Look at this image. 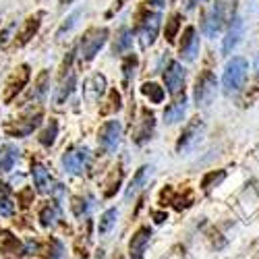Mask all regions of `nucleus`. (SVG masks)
Segmentation results:
<instances>
[{"mask_svg": "<svg viewBox=\"0 0 259 259\" xmlns=\"http://www.w3.org/2000/svg\"><path fill=\"white\" fill-rule=\"evenodd\" d=\"M236 11V0H215L203 17V33L213 37L224 25H230Z\"/></svg>", "mask_w": 259, "mask_h": 259, "instance_id": "f257e3e1", "label": "nucleus"}, {"mask_svg": "<svg viewBox=\"0 0 259 259\" xmlns=\"http://www.w3.org/2000/svg\"><path fill=\"white\" fill-rule=\"evenodd\" d=\"M247 71H249V64H247V60L243 56H234L232 60H228L224 77H222L224 92L228 96L234 94V92H239L243 88V83L247 79Z\"/></svg>", "mask_w": 259, "mask_h": 259, "instance_id": "f03ea898", "label": "nucleus"}, {"mask_svg": "<svg viewBox=\"0 0 259 259\" xmlns=\"http://www.w3.org/2000/svg\"><path fill=\"white\" fill-rule=\"evenodd\" d=\"M106 39H108V29L106 27H96V29H90L88 33H85L83 39H81V56H83V60H92L102 50V46L106 44Z\"/></svg>", "mask_w": 259, "mask_h": 259, "instance_id": "7ed1b4c3", "label": "nucleus"}, {"mask_svg": "<svg viewBox=\"0 0 259 259\" xmlns=\"http://www.w3.org/2000/svg\"><path fill=\"white\" fill-rule=\"evenodd\" d=\"M120 141V122L118 120H108L100 126L98 133V143L104 154H114Z\"/></svg>", "mask_w": 259, "mask_h": 259, "instance_id": "20e7f679", "label": "nucleus"}, {"mask_svg": "<svg viewBox=\"0 0 259 259\" xmlns=\"http://www.w3.org/2000/svg\"><path fill=\"white\" fill-rule=\"evenodd\" d=\"M215 88H218L215 75L211 71H203V75L195 83V102H197V106H209L211 100L215 98Z\"/></svg>", "mask_w": 259, "mask_h": 259, "instance_id": "39448f33", "label": "nucleus"}, {"mask_svg": "<svg viewBox=\"0 0 259 259\" xmlns=\"http://www.w3.org/2000/svg\"><path fill=\"white\" fill-rule=\"evenodd\" d=\"M90 162V149L88 147H73L69 152H64L62 156V168L71 172V175H79L85 170Z\"/></svg>", "mask_w": 259, "mask_h": 259, "instance_id": "423d86ee", "label": "nucleus"}, {"mask_svg": "<svg viewBox=\"0 0 259 259\" xmlns=\"http://www.w3.org/2000/svg\"><path fill=\"white\" fill-rule=\"evenodd\" d=\"M27 81H29V64H21L19 69H15V73H13V75L9 77V81H7L5 96H3L5 104L13 102V100L17 98V94L27 85Z\"/></svg>", "mask_w": 259, "mask_h": 259, "instance_id": "0eeeda50", "label": "nucleus"}, {"mask_svg": "<svg viewBox=\"0 0 259 259\" xmlns=\"http://www.w3.org/2000/svg\"><path fill=\"white\" fill-rule=\"evenodd\" d=\"M39 122H41V112H35V114H29L25 118H19V120L7 124L5 133L9 137H27V135H31L35 128L39 126Z\"/></svg>", "mask_w": 259, "mask_h": 259, "instance_id": "6e6552de", "label": "nucleus"}, {"mask_svg": "<svg viewBox=\"0 0 259 259\" xmlns=\"http://www.w3.org/2000/svg\"><path fill=\"white\" fill-rule=\"evenodd\" d=\"M158 29H160V13H152L149 17L143 19V23L137 29V35H139V41H141L143 48H149L154 44Z\"/></svg>", "mask_w": 259, "mask_h": 259, "instance_id": "1a4fd4ad", "label": "nucleus"}, {"mask_svg": "<svg viewBox=\"0 0 259 259\" xmlns=\"http://www.w3.org/2000/svg\"><path fill=\"white\" fill-rule=\"evenodd\" d=\"M164 83L172 96H181L183 94V85H185V69L181 62H170L168 71L164 73Z\"/></svg>", "mask_w": 259, "mask_h": 259, "instance_id": "9d476101", "label": "nucleus"}, {"mask_svg": "<svg viewBox=\"0 0 259 259\" xmlns=\"http://www.w3.org/2000/svg\"><path fill=\"white\" fill-rule=\"evenodd\" d=\"M201 131H203V124L199 122V118H193V120L187 124V128L183 131V135H181V139H179V143H177V152H181V154H183V152H189V149L199 141Z\"/></svg>", "mask_w": 259, "mask_h": 259, "instance_id": "9b49d317", "label": "nucleus"}, {"mask_svg": "<svg viewBox=\"0 0 259 259\" xmlns=\"http://www.w3.org/2000/svg\"><path fill=\"white\" fill-rule=\"evenodd\" d=\"M149 239H152V230H149L147 226L139 228L135 234H133V239L131 243H128V255H131V259H141L147 245H149Z\"/></svg>", "mask_w": 259, "mask_h": 259, "instance_id": "f8f14e48", "label": "nucleus"}, {"mask_svg": "<svg viewBox=\"0 0 259 259\" xmlns=\"http://www.w3.org/2000/svg\"><path fill=\"white\" fill-rule=\"evenodd\" d=\"M199 52V37L195 33V27H187L181 39V56L185 60H195Z\"/></svg>", "mask_w": 259, "mask_h": 259, "instance_id": "ddd939ff", "label": "nucleus"}, {"mask_svg": "<svg viewBox=\"0 0 259 259\" xmlns=\"http://www.w3.org/2000/svg\"><path fill=\"white\" fill-rule=\"evenodd\" d=\"M106 92V77L104 75H94L85 81V88H83V96L88 102H98L102 98V94Z\"/></svg>", "mask_w": 259, "mask_h": 259, "instance_id": "4468645a", "label": "nucleus"}, {"mask_svg": "<svg viewBox=\"0 0 259 259\" xmlns=\"http://www.w3.org/2000/svg\"><path fill=\"white\" fill-rule=\"evenodd\" d=\"M154 124H156L154 114L149 112V110H143L141 120L137 122L135 131H133V139H135V143H143V141H147L149 135H152V131H154Z\"/></svg>", "mask_w": 259, "mask_h": 259, "instance_id": "2eb2a0df", "label": "nucleus"}, {"mask_svg": "<svg viewBox=\"0 0 259 259\" xmlns=\"http://www.w3.org/2000/svg\"><path fill=\"white\" fill-rule=\"evenodd\" d=\"M75 85H77V75L75 71H67V73H62V79H60V85H58V90H56V96H54V102L56 104H64V100H67L73 90H75Z\"/></svg>", "mask_w": 259, "mask_h": 259, "instance_id": "dca6fc26", "label": "nucleus"}, {"mask_svg": "<svg viewBox=\"0 0 259 259\" xmlns=\"http://www.w3.org/2000/svg\"><path fill=\"white\" fill-rule=\"evenodd\" d=\"M241 35H243V21H241L239 17H234V19H232V23L228 25V33H226V37H224L222 52H224V54H230L232 48L239 44Z\"/></svg>", "mask_w": 259, "mask_h": 259, "instance_id": "f3484780", "label": "nucleus"}, {"mask_svg": "<svg viewBox=\"0 0 259 259\" xmlns=\"http://www.w3.org/2000/svg\"><path fill=\"white\" fill-rule=\"evenodd\" d=\"M31 177H33V185L39 193H48L52 191V179H50V172L41 166V164H33L31 166Z\"/></svg>", "mask_w": 259, "mask_h": 259, "instance_id": "a211bd4d", "label": "nucleus"}, {"mask_svg": "<svg viewBox=\"0 0 259 259\" xmlns=\"http://www.w3.org/2000/svg\"><path fill=\"white\" fill-rule=\"evenodd\" d=\"M185 108H187V98H185V94H183V96H179V98L164 110V120H166L168 124H175V122L183 120Z\"/></svg>", "mask_w": 259, "mask_h": 259, "instance_id": "6ab92c4d", "label": "nucleus"}, {"mask_svg": "<svg viewBox=\"0 0 259 259\" xmlns=\"http://www.w3.org/2000/svg\"><path fill=\"white\" fill-rule=\"evenodd\" d=\"M17 158H19L17 145L7 143V145L0 147V175H3V172H11L15 162H17Z\"/></svg>", "mask_w": 259, "mask_h": 259, "instance_id": "aec40b11", "label": "nucleus"}, {"mask_svg": "<svg viewBox=\"0 0 259 259\" xmlns=\"http://www.w3.org/2000/svg\"><path fill=\"white\" fill-rule=\"evenodd\" d=\"M0 249H3L5 253H9V255H17V257L23 255V245L17 241V236H13L7 230L0 232Z\"/></svg>", "mask_w": 259, "mask_h": 259, "instance_id": "412c9836", "label": "nucleus"}, {"mask_svg": "<svg viewBox=\"0 0 259 259\" xmlns=\"http://www.w3.org/2000/svg\"><path fill=\"white\" fill-rule=\"evenodd\" d=\"M58 218H60V211H58V205H54V203H46L44 207L39 209V222H41V226L52 228V226H56Z\"/></svg>", "mask_w": 259, "mask_h": 259, "instance_id": "4be33fe9", "label": "nucleus"}, {"mask_svg": "<svg viewBox=\"0 0 259 259\" xmlns=\"http://www.w3.org/2000/svg\"><path fill=\"white\" fill-rule=\"evenodd\" d=\"M39 19H41V15H35V17H29L27 21H25V27H23V31L19 33V41L17 44L19 46H25L27 41L35 35V31L39 29Z\"/></svg>", "mask_w": 259, "mask_h": 259, "instance_id": "5701e85b", "label": "nucleus"}, {"mask_svg": "<svg viewBox=\"0 0 259 259\" xmlns=\"http://www.w3.org/2000/svg\"><path fill=\"white\" fill-rule=\"evenodd\" d=\"M48 81H50V73L48 71H41L37 75V81H35L33 92H31V100L33 102H41V100H44V96L48 92Z\"/></svg>", "mask_w": 259, "mask_h": 259, "instance_id": "b1692460", "label": "nucleus"}, {"mask_svg": "<svg viewBox=\"0 0 259 259\" xmlns=\"http://www.w3.org/2000/svg\"><path fill=\"white\" fill-rule=\"evenodd\" d=\"M147 172H149V166H141V168L135 172V177L131 179V183H128V189H126V199H131L135 193L141 189V185H143L145 179H147Z\"/></svg>", "mask_w": 259, "mask_h": 259, "instance_id": "393cba45", "label": "nucleus"}, {"mask_svg": "<svg viewBox=\"0 0 259 259\" xmlns=\"http://www.w3.org/2000/svg\"><path fill=\"white\" fill-rule=\"evenodd\" d=\"M131 44H133V33L128 31L126 27L120 29L118 35H116V39H114V54H122V52H126L128 48H131Z\"/></svg>", "mask_w": 259, "mask_h": 259, "instance_id": "a878e982", "label": "nucleus"}, {"mask_svg": "<svg viewBox=\"0 0 259 259\" xmlns=\"http://www.w3.org/2000/svg\"><path fill=\"white\" fill-rule=\"evenodd\" d=\"M116 220H118V211L112 207V209H108V211H104V215L100 218V226H98V232L104 236V234H108L112 230V226L116 224Z\"/></svg>", "mask_w": 259, "mask_h": 259, "instance_id": "bb28decb", "label": "nucleus"}, {"mask_svg": "<svg viewBox=\"0 0 259 259\" xmlns=\"http://www.w3.org/2000/svg\"><path fill=\"white\" fill-rule=\"evenodd\" d=\"M141 94L147 96L154 104H160L164 100V90L160 88V85H156V83H143L141 85Z\"/></svg>", "mask_w": 259, "mask_h": 259, "instance_id": "cd10ccee", "label": "nucleus"}, {"mask_svg": "<svg viewBox=\"0 0 259 259\" xmlns=\"http://www.w3.org/2000/svg\"><path fill=\"white\" fill-rule=\"evenodd\" d=\"M226 179V172L224 170H218V172H209V175H205L203 177V181H201V187H203V191L205 193H209L213 187H218L222 181Z\"/></svg>", "mask_w": 259, "mask_h": 259, "instance_id": "c85d7f7f", "label": "nucleus"}, {"mask_svg": "<svg viewBox=\"0 0 259 259\" xmlns=\"http://www.w3.org/2000/svg\"><path fill=\"white\" fill-rule=\"evenodd\" d=\"M56 135H58V122L50 120V124L46 126V131H41V135H39V143L44 147H50V145H54Z\"/></svg>", "mask_w": 259, "mask_h": 259, "instance_id": "c756f323", "label": "nucleus"}, {"mask_svg": "<svg viewBox=\"0 0 259 259\" xmlns=\"http://www.w3.org/2000/svg\"><path fill=\"white\" fill-rule=\"evenodd\" d=\"M15 211V205L11 201V195H9V187L0 183V213L3 215H11Z\"/></svg>", "mask_w": 259, "mask_h": 259, "instance_id": "7c9ffc66", "label": "nucleus"}, {"mask_svg": "<svg viewBox=\"0 0 259 259\" xmlns=\"http://www.w3.org/2000/svg\"><path fill=\"white\" fill-rule=\"evenodd\" d=\"M108 106H102V114H110V112H116L122 108V100H120V94L116 90H112L110 94H108Z\"/></svg>", "mask_w": 259, "mask_h": 259, "instance_id": "2f4dec72", "label": "nucleus"}, {"mask_svg": "<svg viewBox=\"0 0 259 259\" xmlns=\"http://www.w3.org/2000/svg\"><path fill=\"white\" fill-rule=\"evenodd\" d=\"M179 29H181V15L175 13V15H172V17L166 21V39H168V41H175Z\"/></svg>", "mask_w": 259, "mask_h": 259, "instance_id": "473e14b6", "label": "nucleus"}, {"mask_svg": "<svg viewBox=\"0 0 259 259\" xmlns=\"http://www.w3.org/2000/svg\"><path fill=\"white\" fill-rule=\"evenodd\" d=\"M135 67H137V56L135 54H128L122 60V75H124V85L131 81V77L135 75Z\"/></svg>", "mask_w": 259, "mask_h": 259, "instance_id": "72a5a7b5", "label": "nucleus"}, {"mask_svg": "<svg viewBox=\"0 0 259 259\" xmlns=\"http://www.w3.org/2000/svg\"><path fill=\"white\" fill-rule=\"evenodd\" d=\"M79 17H81V11H75L67 21H64V23L58 27V31H56V37L60 39V37H64V33H69L75 25H77V21H79Z\"/></svg>", "mask_w": 259, "mask_h": 259, "instance_id": "f704fd0d", "label": "nucleus"}, {"mask_svg": "<svg viewBox=\"0 0 259 259\" xmlns=\"http://www.w3.org/2000/svg\"><path fill=\"white\" fill-rule=\"evenodd\" d=\"M62 253H64L62 243L56 241V239H50L48 241V249H46V259H60Z\"/></svg>", "mask_w": 259, "mask_h": 259, "instance_id": "c9c22d12", "label": "nucleus"}, {"mask_svg": "<svg viewBox=\"0 0 259 259\" xmlns=\"http://www.w3.org/2000/svg\"><path fill=\"white\" fill-rule=\"evenodd\" d=\"M120 177H122V175H120V170H118V172H112V177H110V183L106 185L108 189L104 191V195H106V197H112L114 193L118 191V187H120Z\"/></svg>", "mask_w": 259, "mask_h": 259, "instance_id": "e433bc0d", "label": "nucleus"}, {"mask_svg": "<svg viewBox=\"0 0 259 259\" xmlns=\"http://www.w3.org/2000/svg\"><path fill=\"white\" fill-rule=\"evenodd\" d=\"M17 31V23L13 21V23H9L7 27H5V31L0 33V46H7L9 41H11V37H13V33Z\"/></svg>", "mask_w": 259, "mask_h": 259, "instance_id": "4c0bfd02", "label": "nucleus"}, {"mask_svg": "<svg viewBox=\"0 0 259 259\" xmlns=\"http://www.w3.org/2000/svg\"><path fill=\"white\" fill-rule=\"evenodd\" d=\"M88 211V205H85V199L83 197H73V213L77 215V218H81V215Z\"/></svg>", "mask_w": 259, "mask_h": 259, "instance_id": "58836bf2", "label": "nucleus"}, {"mask_svg": "<svg viewBox=\"0 0 259 259\" xmlns=\"http://www.w3.org/2000/svg\"><path fill=\"white\" fill-rule=\"evenodd\" d=\"M19 201H21V205L23 207H27L29 203H33V191L31 189H23L19 193Z\"/></svg>", "mask_w": 259, "mask_h": 259, "instance_id": "ea45409f", "label": "nucleus"}, {"mask_svg": "<svg viewBox=\"0 0 259 259\" xmlns=\"http://www.w3.org/2000/svg\"><path fill=\"white\" fill-rule=\"evenodd\" d=\"M162 3H164V0H145V7H147V9L160 11V9H162Z\"/></svg>", "mask_w": 259, "mask_h": 259, "instance_id": "a19ab883", "label": "nucleus"}, {"mask_svg": "<svg viewBox=\"0 0 259 259\" xmlns=\"http://www.w3.org/2000/svg\"><path fill=\"white\" fill-rule=\"evenodd\" d=\"M50 193H52V195H54V197L60 201V199H62V193H64V189H62V185H54Z\"/></svg>", "mask_w": 259, "mask_h": 259, "instance_id": "79ce46f5", "label": "nucleus"}, {"mask_svg": "<svg viewBox=\"0 0 259 259\" xmlns=\"http://www.w3.org/2000/svg\"><path fill=\"white\" fill-rule=\"evenodd\" d=\"M154 218H156L158 224H162V222L166 220V213H164V211H158V213H154Z\"/></svg>", "mask_w": 259, "mask_h": 259, "instance_id": "37998d69", "label": "nucleus"}, {"mask_svg": "<svg viewBox=\"0 0 259 259\" xmlns=\"http://www.w3.org/2000/svg\"><path fill=\"white\" fill-rule=\"evenodd\" d=\"M197 3H199V0H187V7H189V9H191V7H195V5H197Z\"/></svg>", "mask_w": 259, "mask_h": 259, "instance_id": "c03bdc74", "label": "nucleus"}, {"mask_svg": "<svg viewBox=\"0 0 259 259\" xmlns=\"http://www.w3.org/2000/svg\"><path fill=\"white\" fill-rule=\"evenodd\" d=\"M96 259H104V251H98V255H96Z\"/></svg>", "mask_w": 259, "mask_h": 259, "instance_id": "a18cd8bd", "label": "nucleus"}, {"mask_svg": "<svg viewBox=\"0 0 259 259\" xmlns=\"http://www.w3.org/2000/svg\"><path fill=\"white\" fill-rule=\"evenodd\" d=\"M69 3H73V0H60V5H69Z\"/></svg>", "mask_w": 259, "mask_h": 259, "instance_id": "49530a36", "label": "nucleus"}]
</instances>
